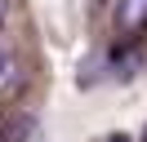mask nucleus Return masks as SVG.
Here are the masks:
<instances>
[{
  "instance_id": "7ed1b4c3",
  "label": "nucleus",
  "mask_w": 147,
  "mask_h": 142,
  "mask_svg": "<svg viewBox=\"0 0 147 142\" xmlns=\"http://www.w3.org/2000/svg\"><path fill=\"white\" fill-rule=\"evenodd\" d=\"M5 9H9V0H0V22H5Z\"/></svg>"
},
{
  "instance_id": "f257e3e1",
  "label": "nucleus",
  "mask_w": 147,
  "mask_h": 142,
  "mask_svg": "<svg viewBox=\"0 0 147 142\" xmlns=\"http://www.w3.org/2000/svg\"><path fill=\"white\" fill-rule=\"evenodd\" d=\"M13 89H22V62L9 44H0V98L13 93Z\"/></svg>"
},
{
  "instance_id": "f03ea898",
  "label": "nucleus",
  "mask_w": 147,
  "mask_h": 142,
  "mask_svg": "<svg viewBox=\"0 0 147 142\" xmlns=\"http://www.w3.org/2000/svg\"><path fill=\"white\" fill-rule=\"evenodd\" d=\"M116 27H120V31H138V27H147V0H120Z\"/></svg>"
}]
</instances>
